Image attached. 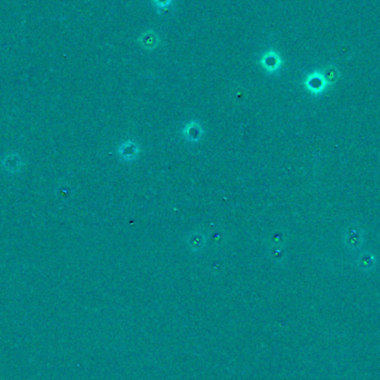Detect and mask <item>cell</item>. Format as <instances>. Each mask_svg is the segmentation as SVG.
<instances>
[{"label":"cell","instance_id":"cell-2","mask_svg":"<svg viewBox=\"0 0 380 380\" xmlns=\"http://www.w3.org/2000/svg\"><path fill=\"white\" fill-rule=\"evenodd\" d=\"M305 86L306 88L308 89L309 93L313 95H320L324 93L325 89L327 88L328 82L325 79L324 74H320V72H313L310 74L305 81Z\"/></svg>","mask_w":380,"mask_h":380},{"label":"cell","instance_id":"cell-1","mask_svg":"<svg viewBox=\"0 0 380 380\" xmlns=\"http://www.w3.org/2000/svg\"><path fill=\"white\" fill-rule=\"evenodd\" d=\"M364 231L358 225L351 223L346 228L343 241H345V245L348 249L352 251L359 250L364 245Z\"/></svg>","mask_w":380,"mask_h":380},{"label":"cell","instance_id":"cell-5","mask_svg":"<svg viewBox=\"0 0 380 380\" xmlns=\"http://www.w3.org/2000/svg\"><path fill=\"white\" fill-rule=\"evenodd\" d=\"M280 58L278 54L273 52L266 53L262 58V63L265 69H267L269 72H274L280 68Z\"/></svg>","mask_w":380,"mask_h":380},{"label":"cell","instance_id":"cell-4","mask_svg":"<svg viewBox=\"0 0 380 380\" xmlns=\"http://www.w3.org/2000/svg\"><path fill=\"white\" fill-rule=\"evenodd\" d=\"M138 147L135 144H131L130 141H127L126 144L120 146V148L118 149V154L120 156V158L125 162H134L138 156Z\"/></svg>","mask_w":380,"mask_h":380},{"label":"cell","instance_id":"cell-6","mask_svg":"<svg viewBox=\"0 0 380 380\" xmlns=\"http://www.w3.org/2000/svg\"><path fill=\"white\" fill-rule=\"evenodd\" d=\"M182 134H184V136L189 141H195L196 143V141H198L201 138V136H203V129H201V127L198 125V122L191 121L185 127Z\"/></svg>","mask_w":380,"mask_h":380},{"label":"cell","instance_id":"cell-7","mask_svg":"<svg viewBox=\"0 0 380 380\" xmlns=\"http://www.w3.org/2000/svg\"><path fill=\"white\" fill-rule=\"evenodd\" d=\"M153 2L157 9H166L170 6L172 0H153Z\"/></svg>","mask_w":380,"mask_h":380},{"label":"cell","instance_id":"cell-3","mask_svg":"<svg viewBox=\"0 0 380 380\" xmlns=\"http://www.w3.org/2000/svg\"><path fill=\"white\" fill-rule=\"evenodd\" d=\"M376 257L369 251H364L357 258V265L363 271H372L376 267Z\"/></svg>","mask_w":380,"mask_h":380}]
</instances>
